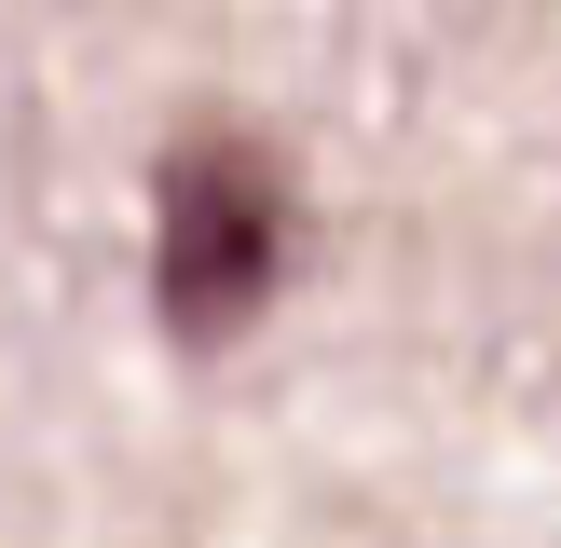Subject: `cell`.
Returning <instances> with one entry per match:
<instances>
[{"mask_svg": "<svg viewBox=\"0 0 561 548\" xmlns=\"http://www.w3.org/2000/svg\"><path fill=\"white\" fill-rule=\"evenodd\" d=\"M288 288V179L261 137H179L151 164V316L192 356H219L233 329H261V301Z\"/></svg>", "mask_w": 561, "mask_h": 548, "instance_id": "obj_1", "label": "cell"}]
</instances>
